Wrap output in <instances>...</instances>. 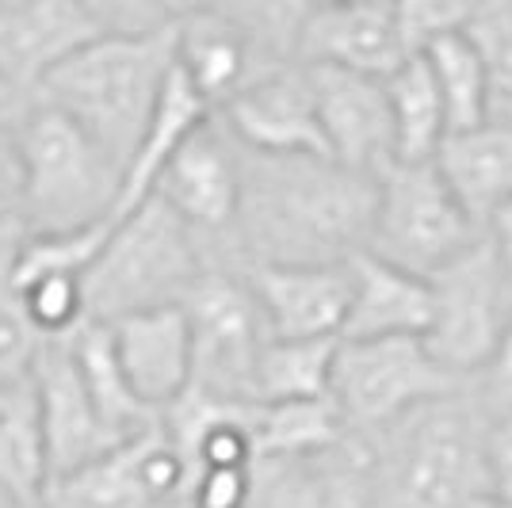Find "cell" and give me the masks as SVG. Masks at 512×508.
Returning a JSON list of instances; mask_svg holds the SVG:
<instances>
[{"mask_svg": "<svg viewBox=\"0 0 512 508\" xmlns=\"http://www.w3.org/2000/svg\"><path fill=\"white\" fill-rule=\"evenodd\" d=\"M39 352H43V337L23 310L20 291L12 283V256H8L0 264V390L31 379Z\"/></svg>", "mask_w": 512, "mask_h": 508, "instance_id": "obj_32", "label": "cell"}, {"mask_svg": "<svg viewBox=\"0 0 512 508\" xmlns=\"http://www.w3.org/2000/svg\"><path fill=\"white\" fill-rule=\"evenodd\" d=\"M207 268L211 260L192 226L165 199L150 195L142 207L115 218L85 272L88 318L107 325L142 310L184 306Z\"/></svg>", "mask_w": 512, "mask_h": 508, "instance_id": "obj_4", "label": "cell"}, {"mask_svg": "<svg viewBox=\"0 0 512 508\" xmlns=\"http://www.w3.org/2000/svg\"><path fill=\"white\" fill-rule=\"evenodd\" d=\"M379 176L333 157L241 149L237 264H348L371 245Z\"/></svg>", "mask_w": 512, "mask_h": 508, "instance_id": "obj_1", "label": "cell"}, {"mask_svg": "<svg viewBox=\"0 0 512 508\" xmlns=\"http://www.w3.org/2000/svg\"><path fill=\"white\" fill-rule=\"evenodd\" d=\"M100 35H153L176 27L161 0H81Z\"/></svg>", "mask_w": 512, "mask_h": 508, "instance_id": "obj_36", "label": "cell"}, {"mask_svg": "<svg viewBox=\"0 0 512 508\" xmlns=\"http://www.w3.org/2000/svg\"><path fill=\"white\" fill-rule=\"evenodd\" d=\"M467 35L490 65L497 111H512V0H478Z\"/></svg>", "mask_w": 512, "mask_h": 508, "instance_id": "obj_33", "label": "cell"}, {"mask_svg": "<svg viewBox=\"0 0 512 508\" xmlns=\"http://www.w3.org/2000/svg\"><path fill=\"white\" fill-rule=\"evenodd\" d=\"M432 283L428 348L459 379L474 382L493 360L501 337L512 325V272L482 233L463 256L440 268Z\"/></svg>", "mask_w": 512, "mask_h": 508, "instance_id": "obj_8", "label": "cell"}, {"mask_svg": "<svg viewBox=\"0 0 512 508\" xmlns=\"http://www.w3.org/2000/svg\"><path fill=\"white\" fill-rule=\"evenodd\" d=\"M321 4L325 0H222L218 8H226L272 62L291 65L299 62L302 27Z\"/></svg>", "mask_w": 512, "mask_h": 508, "instance_id": "obj_30", "label": "cell"}, {"mask_svg": "<svg viewBox=\"0 0 512 508\" xmlns=\"http://www.w3.org/2000/svg\"><path fill=\"white\" fill-rule=\"evenodd\" d=\"M214 115L234 134L241 149L272 153V157H295V153L329 157L314 81L302 62L279 65L272 73H264L260 81L241 88L234 100L218 107Z\"/></svg>", "mask_w": 512, "mask_h": 508, "instance_id": "obj_12", "label": "cell"}, {"mask_svg": "<svg viewBox=\"0 0 512 508\" xmlns=\"http://www.w3.org/2000/svg\"><path fill=\"white\" fill-rule=\"evenodd\" d=\"M157 199L180 214L203 241L211 268H241L234 253L237 214H241V146L211 115L184 146L172 153L157 176Z\"/></svg>", "mask_w": 512, "mask_h": 508, "instance_id": "obj_10", "label": "cell"}, {"mask_svg": "<svg viewBox=\"0 0 512 508\" xmlns=\"http://www.w3.org/2000/svg\"><path fill=\"white\" fill-rule=\"evenodd\" d=\"M0 486L27 497L43 508V493L50 486L46 463V436L39 417L35 379H23L0 390Z\"/></svg>", "mask_w": 512, "mask_h": 508, "instance_id": "obj_25", "label": "cell"}, {"mask_svg": "<svg viewBox=\"0 0 512 508\" xmlns=\"http://www.w3.org/2000/svg\"><path fill=\"white\" fill-rule=\"evenodd\" d=\"M35 394H39V417L46 436V463L50 482L65 478L81 466L96 463L100 455L127 444L111 424L104 421L96 398L88 394V382L73 356V340H43V352L35 360Z\"/></svg>", "mask_w": 512, "mask_h": 508, "instance_id": "obj_11", "label": "cell"}, {"mask_svg": "<svg viewBox=\"0 0 512 508\" xmlns=\"http://www.w3.org/2000/svg\"><path fill=\"white\" fill-rule=\"evenodd\" d=\"M27 165V203L23 233L85 230L115 218L123 165L107 153L77 119L65 111L31 100L16 119Z\"/></svg>", "mask_w": 512, "mask_h": 508, "instance_id": "obj_5", "label": "cell"}, {"mask_svg": "<svg viewBox=\"0 0 512 508\" xmlns=\"http://www.w3.org/2000/svg\"><path fill=\"white\" fill-rule=\"evenodd\" d=\"M0 4H4V0H0Z\"/></svg>", "mask_w": 512, "mask_h": 508, "instance_id": "obj_46", "label": "cell"}, {"mask_svg": "<svg viewBox=\"0 0 512 508\" xmlns=\"http://www.w3.org/2000/svg\"><path fill=\"white\" fill-rule=\"evenodd\" d=\"M0 508H39V505H31L27 497H20V493H12L8 486H0Z\"/></svg>", "mask_w": 512, "mask_h": 508, "instance_id": "obj_44", "label": "cell"}, {"mask_svg": "<svg viewBox=\"0 0 512 508\" xmlns=\"http://www.w3.org/2000/svg\"><path fill=\"white\" fill-rule=\"evenodd\" d=\"M352 302L341 340L425 337L432 321V283L371 249L352 256Z\"/></svg>", "mask_w": 512, "mask_h": 508, "instance_id": "obj_20", "label": "cell"}, {"mask_svg": "<svg viewBox=\"0 0 512 508\" xmlns=\"http://www.w3.org/2000/svg\"><path fill=\"white\" fill-rule=\"evenodd\" d=\"M27 104H31V100H23L20 88L12 85V81L4 77V69H0V119H20Z\"/></svg>", "mask_w": 512, "mask_h": 508, "instance_id": "obj_41", "label": "cell"}, {"mask_svg": "<svg viewBox=\"0 0 512 508\" xmlns=\"http://www.w3.org/2000/svg\"><path fill=\"white\" fill-rule=\"evenodd\" d=\"M474 382H478V390H482L490 409H512V325L509 333L501 337V344H497L493 360L486 363V371Z\"/></svg>", "mask_w": 512, "mask_h": 508, "instance_id": "obj_39", "label": "cell"}, {"mask_svg": "<svg viewBox=\"0 0 512 508\" xmlns=\"http://www.w3.org/2000/svg\"><path fill=\"white\" fill-rule=\"evenodd\" d=\"M253 436L260 459H291V455H310V451L344 440L348 424L333 398L256 402Z\"/></svg>", "mask_w": 512, "mask_h": 508, "instance_id": "obj_29", "label": "cell"}, {"mask_svg": "<svg viewBox=\"0 0 512 508\" xmlns=\"http://www.w3.org/2000/svg\"><path fill=\"white\" fill-rule=\"evenodd\" d=\"M192 325V386L226 398L256 402V367L272 340L245 268H207L184 298Z\"/></svg>", "mask_w": 512, "mask_h": 508, "instance_id": "obj_9", "label": "cell"}, {"mask_svg": "<svg viewBox=\"0 0 512 508\" xmlns=\"http://www.w3.org/2000/svg\"><path fill=\"white\" fill-rule=\"evenodd\" d=\"M436 169L486 230L512 199V111H493L482 127L451 130L436 153Z\"/></svg>", "mask_w": 512, "mask_h": 508, "instance_id": "obj_21", "label": "cell"}, {"mask_svg": "<svg viewBox=\"0 0 512 508\" xmlns=\"http://www.w3.org/2000/svg\"><path fill=\"white\" fill-rule=\"evenodd\" d=\"M104 39L81 0H4L0 4V69L23 100H35L46 77L77 50Z\"/></svg>", "mask_w": 512, "mask_h": 508, "instance_id": "obj_14", "label": "cell"}, {"mask_svg": "<svg viewBox=\"0 0 512 508\" xmlns=\"http://www.w3.org/2000/svg\"><path fill=\"white\" fill-rule=\"evenodd\" d=\"M348 264H249L245 276L260 298L272 337H341L352 302Z\"/></svg>", "mask_w": 512, "mask_h": 508, "instance_id": "obj_17", "label": "cell"}, {"mask_svg": "<svg viewBox=\"0 0 512 508\" xmlns=\"http://www.w3.org/2000/svg\"><path fill=\"white\" fill-rule=\"evenodd\" d=\"M146 436L150 428L96 463L54 478L43 493V508H157L146 482Z\"/></svg>", "mask_w": 512, "mask_h": 508, "instance_id": "obj_23", "label": "cell"}, {"mask_svg": "<svg viewBox=\"0 0 512 508\" xmlns=\"http://www.w3.org/2000/svg\"><path fill=\"white\" fill-rule=\"evenodd\" d=\"M176 65L192 77V85L211 100L214 111L264 73L279 69L226 8H211L176 23Z\"/></svg>", "mask_w": 512, "mask_h": 508, "instance_id": "obj_19", "label": "cell"}, {"mask_svg": "<svg viewBox=\"0 0 512 508\" xmlns=\"http://www.w3.org/2000/svg\"><path fill=\"white\" fill-rule=\"evenodd\" d=\"M27 203V165L16 119H0V226H20Z\"/></svg>", "mask_w": 512, "mask_h": 508, "instance_id": "obj_37", "label": "cell"}, {"mask_svg": "<svg viewBox=\"0 0 512 508\" xmlns=\"http://www.w3.org/2000/svg\"><path fill=\"white\" fill-rule=\"evenodd\" d=\"M486 233H490L493 249L501 253V260H505V268L512 272V199L501 207V211L490 218V226H486Z\"/></svg>", "mask_w": 512, "mask_h": 508, "instance_id": "obj_40", "label": "cell"}, {"mask_svg": "<svg viewBox=\"0 0 512 508\" xmlns=\"http://www.w3.org/2000/svg\"><path fill=\"white\" fill-rule=\"evenodd\" d=\"M31 325L43 340L73 337L81 325H88V295L85 276L77 272H50V276L12 279Z\"/></svg>", "mask_w": 512, "mask_h": 508, "instance_id": "obj_31", "label": "cell"}, {"mask_svg": "<svg viewBox=\"0 0 512 508\" xmlns=\"http://www.w3.org/2000/svg\"><path fill=\"white\" fill-rule=\"evenodd\" d=\"M256 466H218V470H195L188 478L184 497L195 508H253Z\"/></svg>", "mask_w": 512, "mask_h": 508, "instance_id": "obj_35", "label": "cell"}, {"mask_svg": "<svg viewBox=\"0 0 512 508\" xmlns=\"http://www.w3.org/2000/svg\"><path fill=\"white\" fill-rule=\"evenodd\" d=\"M176 65V27L153 35H104L46 77L35 100L58 107L119 157L127 172Z\"/></svg>", "mask_w": 512, "mask_h": 508, "instance_id": "obj_3", "label": "cell"}, {"mask_svg": "<svg viewBox=\"0 0 512 508\" xmlns=\"http://www.w3.org/2000/svg\"><path fill=\"white\" fill-rule=\"evenodd\" d=\"M432 65V77L440 85L444 107H448V127L470 130L482 127L497 111V92H493L490 65L482 58V50L474 46L467 31L444 35L432 46L421 50Z\"/></svg>", "mask_w": 512, "mask_h": 508, "instance_id": "obj_27", "label": "cell"}, {"mask_svg": "<svg viewBox=\"0 0 512 508\" xmlns=\"http://www.w3.org/2000/svg\"><path fill=\"white\" fill-rule=\"evenodd\" d=\"M130 386L153 413H165L192 386V325L184 306L142 310L107 321Z\"/></svg>", "mask_w": 512, "mask_h": 508, "instance_id": "obj_18", "label": "cell"}, {"mask_svg": "<svg viewBox=\"0 0 512 508\" xmlns=\"http://www.w3.org/2000/svg\"><path fill=\"white\" fill-rule=\"evenodd\" d=\"M69 340H73L77 367H81V375L88 382V394L96 398L104 421L123 440H134V436H142L146 428L161 421V413H153L150 405L134 394V386H130L127 371L119 363V352L111 344V333H107L104 321H88Z\"/></svg>", "mask_w": 512, "mask_h": 508, "instance_id": "obj_26", "label": "cell"}, {"mask_svg": "<svg viewBox=\"0 0 512 508\" xmlns=\"http://www.w3.org/2000/svg\"><path fill=\"white\" fill-rule=\"evenodd\" d=\"M214 115L211 100L192 85V77L172 65L169 85L157 100V111H153L150 127L142 134V142L130 157L127 172H123V191H119V207H115V218H123L127 211L142 207L146 199L157 188V176L165 172V165L172 161V153L192 138L195 130L203 127Z\"/></svg>", "mask_w": 512, "mask_h": 508, "instance_id": "obj_22", "label": "cell"}, {"mask_svg": "<svg viewBox=\"0 0 512 508\" xmlns=\"http://www.w3.org/2000/svg\"><path fill=\"white\" fill-rule=\"evenodd\" d=\"M20 226H0V264L12 256V249H16V241H20Z\"/></svg>", "mask_w": 512, "mask_h": 508, "instance_id": "obj_43", "label": "cell"}, {"mask_svg": "<svg viewBox=\"0 0 512 508\" xmlns=\"http://www.w3.org/2000/svg\"><path fill=\"white\" fill-rule=\"evenodd\" d=\"M371 497V444L348 432L337 444L256 463L253 508H367Z\"/></svg>", "mask_w": 512, "mask_h": 508, "instance_id": "obj_15", "label": "cell"}, {"mask_svg": "<svg viewBox=\"0 0 512 508\" xmlns=\"http://www.w3.org/2000/svg\"><path fill=\"white\" fill-rule=\"evenodd\" d=\"M409 54L394 0H325L299 39L302 65H333L367 77H390Z\"/></svg>", "mask_w": 512, "mask_h": 508, "instance_id": "obj_16", "label": "cell"}, {"mask_svg": "<svg viewBox=\"0 0 512 508\" xmlns=\"http://www.w3.org/2000/svg\"><path fill=\"white\" fill-rule=\"evenodd\" d=\"M306 69L318 96V119L329 157L371 176L390 169L398 161V138H394L386 77H367L333 65H306Z\"/></svg>", "mask_w": 512, "mask_h": 508, "instance_id": "obj_13", "label": "cell"}, {"mask_svg": "<svg viewBox=\"0 0 512 508\" xmlns=\"http://www.w3.org/2000/svg\"><path fill=\"white\" fill-rule=\"evenodd\" d=\"M482 233L436 161H394L379 172V207L367 245L375 256L428 279L467 253Z\"/></svg>", "mask_w": 512, "mask_h": 508, "instance_id": "obj_6", "label": "cell"}, {"mask_svg": "<svg viewBox=\"0 0 512 508\" xmlns=\"http://www.w3.org/2000/svg\"><path fill=\"white\" fill-rule=\"evenodd\" d=\"M470 386L436 360L425 337L341 340L329 398L348 432H379L409 409Z\"/></svg>", "mask_w": 512, "mask_h": 508, "instance_id": "obj_7", "label": "cell"}, {"mask_svg": "<svg viewBox=\"0 0 512 508\" xmlns=\"http://www.w3.org/2000/svg\"><path fill=\"white\" fill-rule=\"evenodd\" d=\"M486 482V508H512V409H493L486 424Z\"/></svg>", "mask_w": 512, "mask_h": 508, "instance_id": "obj_38", "label": "cell"}, {"mask_svg": "<svg viewBox=\"0 0 512 508\" xmlns=\"http://www.w3.org/2000/svg\"><path fill=\"white\" fill-rule=\"evenodd\" d=\"M390 111H394V138H398V161H436V153L451 134L448 107L440 85L432 77V65L417 50L386 77Z\"/></svg>", "mask_w": 512, "mask_h": 508, "instance_id": "obj_24", "label": "cell"}, {"mask_svg": "<svg viewBox=\"0 0 512 508\" xmlns=\"http://www.w3.org/2000/svg\"><path fill=\"white\" fill-rule=\"evenodd\" d=\"M478 0H394V12L402 23L409 50H425L444 35L467 31Z\"/></svg>", "mask_w": 512, "mask_h": 508, "instance_id": "obj_34", "label": "cell"}, {"mask_svg": "<svg viewBox=\"0 0 512 508\" xmlns=\"http://www.w3.org/2000/svg\"><path fill=\"white\" fill-rule=\"evenodd\" d=\"M161 508H195V505L188 501V497H184V493H180V497H172L169 505H161Z\"/></svg>", "mask_w": 512, "mask_h": 508, "instance_id": "obj_45", "label": "cell"}, {"mask_svg": "<svg viewBox=\"0 0 512 508\" xmlns=\"http://www.w3.org/2000/svg\"><path fill=\"white\" fill-rule=\"evenodd\" d=\"M490 405L478 382L409 409L371 444L367 508H486V424Z\"/></svg>", "mask_w": 512, "mask_h": 508, "instance_id": "obj_2", "label": "cell"}, {"mask_svg": "<svg viewBox=\"0 0 512 508\" xmlns=\"http://www.w3.org/2000/svg\"><path fill=\"white\" fill-rule=\"evenodd\" d=\"M341 337H272L256 367V402H302L329 398Z\"/></svg>", "mask_w": 512, "mask_h": 508, "instance_id": "obj_28", "label": "cell"}, {"mask_svg": "<svg viewBox=\"0 0 512 508\" xmlns=\"http://www.w3.org/2000/svg\"><path fill=\"white\" fill-rule=\"evenodd\" d=\"M218 4H222V0H161V8L169 12L172 23L188 20V16H199V12H211Z\"/></svg>", "mask_w": 512, "mask_h": 508, "instance_id": "obj_42", "label": "cell"}]
</instances>
